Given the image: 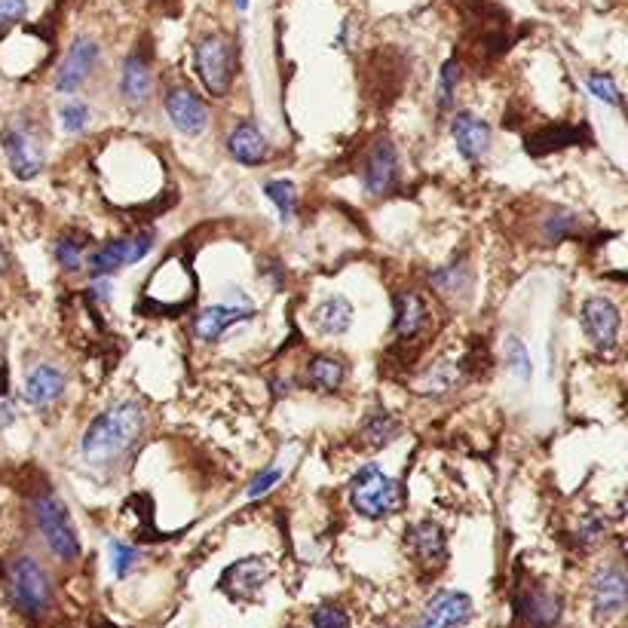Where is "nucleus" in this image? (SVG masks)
<instances>
[{"instance_id": "nucleus-8", "label": "nucleus", "mask_w": 628, "mask_h": 628, "mask_svg": "<svg viewBox=\"0 0 628 628\" xmlns=\"http://www.w3.org/2000/svg\"><path fill=\"white\" fill-rule=\"evenodd\" d=\"M99 59H102L99 43H95L92 37H86V34L74 37V43L68 46V53H65V59L56 71V89L65 92V95L77 92L92 77V71L99 68Z\"/></svg>"}, {"instance_id": "nucleus-17", "label": "nucleus", "mask_w": 628, "mask_h": 628, "mask_svg": "<svg viewBox=\"0 0 628 628\" xmlns=\"http://www.w3.org/2000/svg\"><path fill=\"white\" fill-rule=\"evenodd\" d=\"M408 546L414 552V558L420 564H429V567H439L448 561V537H445V527L432 518H423L417 524L408 527Z\"/></svg>"}, {"instance_id": "nucleus-10", "label": "nucleus", "mask_w": 628, "mask_h": 628, "mask_svg": "<svg viewBox=\"0 0 628 628\" xmlns=\"http://www.w3.org/2000/svg\"><path fill=\"white\" fill-rule=\"evenodd\" d=\"M628 598V583L619 564H607L595 573L592 579V616L598 622H610L622 616Z\"/></svg>"}, {"instance_id": "nucleus-16", "label": "nucleus", "mask_w": 628, "mask_h": 628, "mask_svg": "<svg viewBox=\"0 0 628 628\" xmlns=\"http://www.w3.org/2000/svg\"><path fill=\"white\" fill-rule=\"evenodd\" d=\"M120 95L129 108H144L154 95V71H151V59L144 53H129V59L123 62V74H120Z\"/></svg>"}, {"instance_id": "nucleus-34", "label": "nucleus", "mask_w": 628, "mask_h": 628, "mask_svg": "<svg viewBox=\"0 0 628 628\" xmlns=\"http://www.w3.org/2000/svg\"><path fill=\"white\" fill-rule=\"evenodd\" d=\"M589 92L604 105H613V108L622 105V95H619L616 80L610 74H589Z\"/></svg>"}, {"instance_id": "nucleus-39", "label": "nucleus", "mask_w": 628, "mask_h": 628, "mask_svg": "<svg viewBox=\"0 0 628 628\" xmlns=\"http://www.w3.org/2000/svg\"><path fill=\"white\" fill-rule=\"evenodd\" d=\"M233 4H236V10H243V13L249 10V0H233Z\"/></svg>"}, {"instance_id": "nucleus-3", "label": "nucleus", "mask_w": 628, "mask_h": 628, "mask_svg": "<svg viewBox=\"0 0 628 628\" xmlns=\"http://www.w3.org/2000/svg\"><path fill=\"white\" fill-rule=\"evenodd\" d=\"M34 521H37L43 543L50 546V552L59 561H77L80 558L83 549H80V537L74 530L71 512L56 494H40L34 500Z\"/></svg>"}, {"instance_id": "nucleus-15", "label": "nucleus", "mask_w": 628, "mask_h": 628, "mask_svg": "<svg viewBox=\"0 0 628 628\" xmlns=\"http://www.w3.org/2000/svg\"><path fill=\"white\" fill-rule=\"evenodd\" d=\"M451 135L457 141V151L463 160L469 163H478L485 160L488 151H491V126L481 120L478 114L472 111H457L454 120H451Z\"/></svg>"}, {"instance_id": "nucleus-19", "label": "nucleus", "mask_w": 628, "mask_h": 628, "mask_svg": "<svg viewBox=\"0 0 628 628\" xmlns=\"http://www.w3.org/2000/svg\"><path fill=\"white\" fill-rule=\"evenodd\" d=\"M227 151L236 163H243V166H261L267 157H270V144H267V135L252 123H239L230 138H227Z\"/></svg>"}, {"instance_id": "nucleus-5", "label": "nucleus", "mask_w": 628, "mask_h": 628, "mask_svg": "<svg viewBox=\"0 0 628 628\" xmlns=\"http://www.w3.org/2000/svg\"><path fill=\"white\" fill-rule=\"evenodd\" d=\"M193 68H197L203 86L215 95V99H224L233 86V77H236L233 43L224 34H206L197 43V50H193Z\"/></svg>"}, {"instance_id": "nucleus-21", "label": "nucleus", "mask_w": 628, "mask_h": 628, "mask_svg": "<svg viewBox=\"0 0 628 628\" xmlns=\"http://www.w3.org/2000/svg\"><path fill=\"white\" fill-rule=\"evenodd\" d=\"M518 610H521V616L530 628H558L564 604H561L558 595H552L546 589H530L518 601Z\"/></svg>"}, {"instance_id": "nucleus-20", "label": "nucleus", "mask_w": 628, "mask_h": 628, "mask_svg": "<svg viewBox=\"0 0 628 628\" xmlns=\"http://www.w3.org/2000/svg\"><path fill=\"white\" fill-rule=\"evenodd\" d=\"M65 374L53 365H37L28 371L25 377V399L34 405V408H46L62 399L65 393Z\"/></svg>"}, {"instance_id": "nucleus-36", "label": "nucleus", "mask_w": 628, "mask_h": 628, "mask_svg": "<svg viewBox=\"0 0 628 628\" xmlns=\"http://www.w3.org/2000/svg\"><path fill=\"white\" fill-rule=\"evenodd\" d=\"M279 478H282V469H264V472L252 481V485H249L246 497H249V500H258V497L270 494V491L279 485Z\"/></svg>"}, {"instance_id": "nucleus-22", "label": "nucleus", "mask_w": 628, "mask_h": 628, "mask_svg": "<svg viewBox=\"0 0 628 628\" xmlns=\"http://www.w3.org/2000/svg\"><path fill=\"white\" fill-rule=\"evenodd\" d=\"M429 325V307L417 292H399L396 295V334L402 341H414V337Z\"/></svg>"}, {"instance_id": "nucleus-4", "label": "nucleus", "mask_w": 628, "mask_h": 628, "mask_svg": "<svg viewBox=\"0 0 628 628\" xmlns=\"http://www.w3.org/2000/svg\"><path fill=\"white\" fill-rule=\"evenodd\" d=\"M10 598L13 604L31 616V619H40L46 616V610L53 607V583H50V573H46L34 558H16L10 564Z\"/></svg>"}, {"instance_id": "nucleus-27", "label": "nucleus", "mask_w": 628, "mask_h": 628, "mask_svg": "<svg viewBox=\"0 0 628 628\" xmlns=\"http://www.w3.org/2000/svg\"><path fill=\"white\" fill-rule=\"evenodd\" d=\"M264 193H267V200L279 209V218L282 221H292L295 218V212H298V187L292 181H282V178L267 181L264 184Z\"/></svg>"}, {"instance_id": "nucleus-31", "label": "nucleus", "mask_w": 628, "mask_h": 628, "mask_svg": "<svg viewBox=\"0 0 628 628\" xmlns=\"http://www.w3.org/2000/svg\"><path fill=\"white\" fill-rule=\"evenodd\" d=\"M138 561H141V552L135 546L123 543V540H111V570L117 579H126L138 567Z\"/></svg>"}, {"instance_id": "nucleus-7", "label": "nucleus", "mask_w": 628, "mask_h": 628, "mask_svg": "<svg viewBox=\"0 0 628 628\" xmlns=\"http://www.w3.org/2000/svg\"><path fill=\"white\" fill-rule=\"evenodd\" d=\"M0 141H4V154H7V163H10L16 178L31 181V178L40 175V169L46 163V154H43V141H40V135L34 132L31 123H22V120L10 123Z\"/></svg>"}, {"instance_id": "nucleus-28", "label": "nucleus", "mask_w": 628, "mask_h": 628, "mask_svg": "<svg viewBox=\"0 0 628 628\" xmlns=\"http://www.w3.org/2000/svg\"><path fill=\"white\" fill-rule=\"evenodd\" d=\"M86 246H89V239L83 233H65L56 243V261L62 264V270H68V273L80 270Z\"/></svg>"}, {"instance_id": "nucleus-11", "label": "nucleus", "mask_w": 628, "mask_h": 628, "mask_svg": "<svg viewBox=\"0 0 628 628\" xmlns=\"http://www.w3.org/2000/svg\"><path fill=\"white\" fill-rule=\"evenodd\" d=\"M472 619V598L457 589H445L429 598L417 628H463Z\"/></svg>"}, {"instance_id": "nucleus-26", "label": "nucleus", "mask_w": 628, "mask_h": 628, "mask_svg": "<svg viewBox=\"0 0 628 628\" xmlns=\"http://www.w3.org/2000/svg\"><path fill=\"white\" fill-rule=\"evenodd\" d=\"M399 436V420L393 414H386V411H377L365 420L362 426V439L371 445V448H383V445H390L393 439Z\"/></svg>"}, {"instance_id": "nucleus-12", "label": "nucleus", "mask_w": 628, "mask_h": 628, "mask_svg": "<svg viewBox=\"0 0 628 628\" xmlns=\"http://www.w3.org/2000/svg\"><path fill=\"white\" fill-rule=\"evenodd\" d=\"M399 151L393 148V141H377L371 154L365 157L362 181L371 197H386L399 187Z\"/></svg>"}, {"instance_id": "nucleus-38", "label": "nucleus", "mask_w": 628, "mask_h": 628, "mask_svg": "<svg viewBox=\"0 0 628 628\" xmlns=\"http://www.w3.org/2000/svg\"><path fill=\"white\" fill-rule=\"evenodd\" d=\"M7 267H10V258H7L4 246H0V276H4V273H7Z\"/></svg>"}, {"instance_id": "nucleus-35", "label": "nucleus", "mask_w": 628, "mask_h": 628, "mask_svg": "<svg viewBox=\"0 0 628 628\" xmlns=\"http://www.w3.org/2000/svg\"><path fill=\"white\" fill-rule=\"evenodd\" d=\"M313 628H350V616L347 610L334 607V604H322L313 610Z\"/></svg>"}, {"instance_id": "nucleus-1", "label": "nucleus", "mask_w": 628, "mask_h": 628, "mask_svg": "<svg viewBox=\"0 0 628 628\" xmlns=\"http://www.w3.org/2000/svg\"><path fill=\"white\" fill-rule=\"evenodd\" d=\"M144 426H148V414L132 399L117 402L105 414L95 417L80 442V454L89 466L95 469H108L114 466L123 454L132 451V445L141 439Z\"/></svg>"}, {"instance_id": "nucleus-30", "label": "nucleus", "mask_w": 628, "mask_h": 628, "mask_svg": "<svg viewBox=\"0 0 628 628\" xmlns=\"http://www.w3.org/2000/svg\"><path fill=\"white\" fill-rule=\"evenodd\" d=\"M457 86H460V62L457 59H448L442 65V74H439V108L442 111H451L454 108V95H457Z\"/></svg>"}, {"instance_id": "nucleus-14", "label": "nucleus", "mask_w": 628, "mask_h": 628, "mask_svg": "<svg viewBox=\"0 0 628 628\" xmlns=\"http://www.w3.org/2000/svg\"><path fill=\"white\" fill-rule=\"evenodd\" d=\"M579 316H583V331L589 334V341L598 350H613L616 347L622 316H619V307L610 298H589L583 304V310H579Z\"/></svg>"}, {"instance_id": "nucleus-23", "label": "nucleus", "mask_w": 628, "mask_h": 628, "mask_svg": "<svg viewBox=\"0 0 628 628\" xmlns=\"http://www.w3.org/2000/svg\"><path fill=\"white\" fill-rule=\"evenodd\" d=\"M350 325H353V304L344 295H334L313 310V328L319 334L334 337V334H344Z\"/></svg>"}, {"instance_id": "nucleus-13", "label": "nucleus", "mask_w": 628, "mask_h": 628, "mask_svg": "<svg viewBox=\"0 0 628 628\" xmlns=\"http://www.w3.org/2000/svg\"><path fill=\"white\" fill-rule=\"evenodd\" d=\"M166 114L181 135H200L209 126L206 102L187 86H175V89L166 92Z\"/></svg>"}, {"instance_id": "nucleus-29", "label": "nucleus", "mask_w": 628, "mask_h": 628, "mask_svg": "<svg viewBox=\"0 0 628 628\" xmlns=\"http://www.w3.org/2000/svg\"><path fill=\"white\" fill-rule=\"evenodd\" d=\"M503 356H506V368L521 380V383H527L530 380V374H534V365H530V353H527V347L518 341L515 334H509L506 337V344H503Z\"/></svg>"}, {"instance_id": "nucleus-25", "label": "nucleus", "mask_w": 628, "mask_h": 628, "mask_svg": "<svg viewBox=\"0 0 628 628\" xmlns=\"http://www.w3.org/2000/svg\"><path fill=\"white\" fill-rule=\"evenodd\" d=\"M579 141V129L573 126H549L537 135H530L527 138V154H534V157H543L555 148H570V144Z\"/></svg>"}, {"instance_id": "nucleus-37", "label": "nucleus", "mask_w": 628, "mask_h": 628, "mask_svg": "<svg viewBox=\"0 0 628 628\" xmlns=\"http://www.w3.org/2000/svg\"><path fill=\"white\" fill-rule=\"evenodd\" d=\"M28 16V0H0V28L16 25Z\"/></svg>"}, {"instance_id": "nucleus-18", "label": "nucleus", "mask_w": 628, "mask_h": 628, "mask_svg": "<svg viewBox=\"0 0 628 628\" xmlns=\"http://www.w3.org/2000/svg\"><path fill=\"white\" fill-rule=\"evenodd\" d=\"M249 319H255V307H249V304H243V307H236V304H212V307L200 310V316L193 319V334H197L200 341L212 344V341H218L227 328H233L239 322H249Z\"/></svg>"}, {"instance_id": "nucleus-2", "label": "nucleus", "mask_w": 628, "mask_h": 628, "mask_svg": "<svg viewBox=\"0 0 628 628\" xmlns=\"http://www.w3.org/2000/svg\"><path fill=\"white\" fill-rule=\"evenodd\" d=\"M350 500H353V509L362 518L380 521V518L399 515L405 509V488H402L399 478L386 475L377 463H368L353 478Z\"/></svg>"}, {"instance_id": "nucleus-6", "label": "nucleus", "mask_w": 628, "mask_h": 628, "mask_svg": "<svg viewBox=\"0 0 628 628\" xmlns=\"http://www.w3.org/2000/svg\"><path fill=\"white\" fill-rule=\"evenodd\" d=\"M151 249H154V230H141V233L114 239V243H105L102 249H95L89 255V276L92 279H108L129 264L144 261Z\"/></svg>"}, {"instance_id": "nucleus-9", "label": "nucleus", "mask_w": 628, "mask_h": 628, "mask_svg": "<svg viewBox=\"0 0 628 628\" xmlns=\"http://www.w3.org/2000/svg\"><path fill=\"white\" fill-rule=\"evenodd\" d=\"M273 564L267 558H243L224 570L221 576V592H227L233 601H255L261 589L270 583Z\"/></svg>"}, {"instance_id": "nucleus-33", "label": "nucleus", "mask_w": 628, "mask_h": 628, "mask_svg": "<svg viewBox=\"0 0 628 628\" xmlns=\"http://www.w3.org/2000/svg\"><path fill=\"white\" fill-rule=\"evenodd\" d=\"M89 120H92V111H89L83 102H65V105L59 108V123H62V129L71 132V135L83 132V129L89 126Z\"/></svg>"}, {"instance_id": "nucleus-24", "label": "nucleus", "mask_w": 628, "mask_h": 628, "mask_svg": "<svg viewBox=\"0 0 628 628\" xmlns=\"http://www.w3.org/2000/svg\"><path fill=\"white\" fill-rule=\"evenodd\" d=\"M344 377H347V365L341 359H334V356H313L310 365H307V380L319 393L341 390Z\"/></svg>"}, {"instance_id": "nucleus-32", "label": "nucleus", "mask_w": 628, "mask_h": 628, "mask_svg": "<svg viewBox=\"0 0 628 628\" xmlns=\"http://www.w3.org/2000/svg\"><path fill=\"white\" fill-rule=\"evenodd\" d=\"M543 233H546V239H555V243H561V239H567V236H576V233H579V218H576L573 212L558 209V212H552V215L546 218Z\"/></svg>"}]
</instances>
